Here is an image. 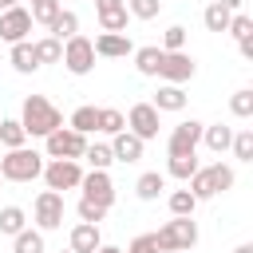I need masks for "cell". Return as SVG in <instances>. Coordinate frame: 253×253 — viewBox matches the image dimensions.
I'll return each instance as SVG.
<instances>
[{"label":"cell","instance_id":"8992f818","mask_svg":"<svg viewBox=\"0 0 253 253\" xmlns=\"http://www.w3.org/2000/svg\"><path fill=\"white\" fill-rule=\"evenodd\" d=\"M59 63H63L71 75H91V71H95V47H91V40H87V36H71V40H63V55H59Z\"/></svg>","mask_w":253,"mask_h":253},{"label":"cell","instance_id":"8d00e7d4","mask_svg":"<svg viewBox=\"0 0 253 253\" xmlns=\"http://www.w3.org/2000/svg\"><path fill=\"white\" fill-rule=\"evenodd\" d=\"M75 213H79V221H91V225H99V221L107 217V206H99V202H91V198H79Z\"/></svg>","mask_w":253,"mask_h":253},{"label":"cell","instance_id":"c3c4849f","mask_svg":"<svg viewBox=\"0 0 253 253\" xmlns=\"http://www.w3.org/2000/svg\"><path fill=\"white\" fill-rule=\"evenodd\" d=\"M182 253H194V249H182Z\"/></svg>","mask_w":253,"mask_h":253},{"label":"cell","instance_id":"60d3db41","mask_svg":"<svg viewBox=\"0 0 253 253\" xmlns=\"http://www.w3.org/2000/svg\"><path fill=\"white\" fill-rule=\"evenodd\" d=\"M126 253H162L158 249V241H154V233H138L130 245H126Z\"/></svg>","mask_w":253,"mask_h":253},{"label":"cell","instance_id":"4fadbf2b","mask_svg":"<svg viewBox=\"0 0 253 253\" xmlns=\"http://www.w3.org/2000/svg\"><path fill=\"white\" fill-rule=\"evenodd\" d=\"M28 32H32V12L28 8H4L0 12V40L4 43H20V40H28Z\"/></svg>","mask_w":253,"mask_h":253},{"label":"cell","instance_id":"b9f144b4","mask_svg":"<svg viewBox=\"0 0 253 253\" xmlns=\"http://www.w3.org/2000/svg\"><path fill=\"white\" fill-rule=\"evenodd\" d=\"M123 8H126V0H95L99 16H111V12H123Z\"/></svg>","mask_w":253,"mask_h":253},{"label":"cell","instance_id":"6da1fadb","mask_svg":"<svg viewBox=\"0 0 253 253\" xmlns=\"http://www.w3.org/2000/svg\"><path fill=\"white\" fill-rule=\"evenodd\" d=\"M20 126H24L28 138H47L55 126H63V115H59V107H55L51 99L28 95L24 107H20Z\"/></svg>","mask_w":253,"mask_h":253},{"label":"cell","instance_id":"ba28073f","mask_svg":"<svg viewBox=\"0 0 253 253\" xmlns=\"http://www.w3.org/2000/svg\"><path fill=\"white\" fill-rule=\"evenodd\" d=\"M47 158H83V150H87V134H79V130H71V126H55L47 138Z\"/></svg>","mask_w":253,"mask_h":253},{"label":"cell","instance_id":"7bdbcfd3","mask_svg":"<svg viewBox=\"0 0 253 253\" xmlns=\"http://www.w3.org/2000/svg\"><path fill=\"white\" fill-rule=\"evenodd\" d=\"M237 51H241L245 59H253V36H245V40H237Z\"/></svg>","mask_w":253,"mask_h":253},{"label":"cell","instance_id":"d590c367","mask_svg":"<svg viewBox=\"0 0 253 253\" xmlns=\"http://www.w3.org/2000/svg\"><path fill=\"white\" fill-rule=\"evenodd\" d=\"M229 111H233L237 119H249V115H253V91H249V87L233 91V95H229Z\"/></svg>","mask_w":253,"mask_h":253},{"label":"cell","instance_id":"277c9868","mask_svg":"<svg viewBox=\"0 0 253 253\" xmlns=\"http://www.w3.org/2000/svg\"><path fill=\"white\" fill-rule=\"evenodd\" d=\"M158 249L162 253H182V249H194L198 245V221L194 217H170L158 233H154Z\"/></svg>","mask_w":253,"mask_h":253},{"label":"cell","instance_id":"30bf717a","mask_svg":"<svg viewBox=\"0 0 253 253\" xmlns=\"http://www.w3.org/2000/svg\"><path fill=\"white\" fill-rule=\"evenodd\" d=\"M202 126H206V123H198V119H182V123L170 130V138H166V150H170V154H198Z\"/></svg>","mask_w":253,"mask_h":253},{"label":"cell","instance_id":"e575fe53","mask_svg":"<svg viewBox=\"0 0 253 253\" xmlns=\"http://www.w3.org/2000/svg\"><path fill=\"white\" fill-rule=\"evenodd\" d=\"M126 12L130 20H154L162 12V0H126Z\"/></svg>","mask_w":253,"mask_h":253},{"label":"cell","instance_id":"8fae6325","mask_svg":"<svg viewBox=\"0 0 253 253\" xmlns=\"http://www.w3.org/2000/svg\"><path fill=\"white\" fill-rule=\"evenodd\" d=\"M158 115H162V111H154L150 103H134V107H130V115H126V130H130V134H138L142 142H150V138H158V126H162V123H158Z\"/></svg>","mask_w":253,"mask_h":253},{"label":"cell","instance_id":"f907efd6","mask_svg":"<svg viewBox=\"0 0 253 253\" xmlns=\"http://www.w3.org/2000/svg\"><path fill=\"white\" fill-rule=\"evenodd\" d=\"M0 182H4V178H0Z\"/></svg>","mask_w":253,"mask_h":253},{"label":"cell","instance_id":"836d02e7","mask_svg":"<svg viewBox=\"0 0 253 253\" xmlns=\"http://www.w3.org/2000/svg\"><path fill=\"white\" fill-rule=\"evenodd\" d=\"M59 12H63L59 0H32V24H43V28H47Z\"/></svg>","mask_w":253,"mask_h":253},{"label":"cell","instance_id":"f546056e","mask_svg":"<svg viewBox=\"0 0 253 253\" xmlns=\"http://www.w3.org/2000/svg\"><path fill=\"white\" fill-rule=\"evenodd\" d=\"M71 130H79V134H91V130H99V107H79L75 115H71V123H67Z\"/></svg>","mask_w":253,"mask_h":253},{"label":"cell","instance_id":"d6986e66","mask_svg":"<svg viewBox=\"0 0 253 253\" xmlns=\"http://www.w3.org/2000/svg\"><path fill=\"white\" fill-rule=\"evenodd\" d=\"M162 190H166V174H158V170H146V174H138V182H134L138 202H154Z\"/></svg>","mask_w":253,"mask_h":253},{"label":"cell","instance_id":"ac0fdd59","mask_svg":"<svg viewBox=\"0 0 253 253\" xmlns=\"http://www.w3.org/2000/svg\"><path fill=\"white\" fill-rule=\"evenodd\" d=\"M103 245V237H99V225H91V221H79L75 229H71V253H95Z\"/></svg>","mask_w":253,"mask_h":253},{"label":"cell","instance_id":"44dd1931","mask_svg":"<svg viewBox=\"0 0 253 253\" xmlns=\"http://www.w3.org/2000/svg\"><path fill=\"white\" fill-rule=\"evenodd\" d=\"M47 32H51V36H55V40L63 43V40H71V36H79V16L63 8V12H59V16L51 20V24H47Z\"/></svg>","mask_w":253,"mask_h":253},{"label":"cell","instance_id":"f6af8a7d","mask_svg":"<svg viewBox=\"0 0 253 253\" xmlns=\"http://www.w3.org/2000/svg\"><path fill=\"white\" fill-rule=\"evenodd\" d=\"M95 253H123V249H115V245H99Z\"/></svg>","mask_w":253,"mask_h":253},{"label":"cell","instance_id":"ffe728a7","mask_svg":"<svg viewBox=\"0 0 253 253\" xmlns=\"http://www.w3.org/2000/svg\"><path fill=\"white\" fill-rule=\"evenodd\" d=\"M202 142H206L213 154H221V150H229V142H233V126H225V123L202 126Z\"/></svg>","mask_w":253,"mask_h":253},{"label":"cell","instance_id":"1f68e13d","mask_svg":"<svg viewBox=\"0 0 253 253\" xmlns=\"http://www.w3.org/2000/svg\"><path fill=\"white\" fill-rule=\"evenodd\" d=\"M229 8H221V4H210L206 12H202V24H206V32H225L229 28Z\"/></svg>","mask_w":253,"mask_h":253},{"label":"cell","instance_id":"7dc6e473","mask_svg":"<svg viewBox=\"0 0 253 253\" xmlns=\"http://www.w3.org/2000/svg\"><path fill=\"white\" fill-rule=\"evenodd\" d=\"M233 253H253V245H237V249H233Z\"/></svg>","mask_w":253,"mask_h":253},{"label":"cell","instance_id":"3957f363","mask_svg":"<svg viewBox=\"0 0 253 253\" xmlns=\"http://www.w3.org/2000/svg\"><path fill=\"white\" fill-rule=\"evenodd\" d=\"M43 174V154L28 150V146H16L0 158V178L4 182H36Z\"/></svg>","mask_w":253,"mask_h":253},{"label":"cell","instance_id":"83f0119b","mask_svg":"<svg viewBox=\"0 0 253 253\" xmlns=\"http://www.w3.org/2000/svg\"><path fill=\"white\" fill-rule=\"evenodd\" d=\"M166 206H170V213H174V217H194V210H198V198H194L190 190H174V194L166 198Z\"/></svg>","mask_w":253,"mask_h":253},{"label":"cell","instance_id":"681fc988","mask_svg":"<svg viewBox=\"0 0 253 253\" xmlns=\"http://www.w3.org/2000/svg\"><path fill=\"white\" fill-rule=\"evenodd\" d=\"M67 253H71V249H67Z\"/></svg>","mask_w":253,"mask_h":253},{"label":"cell","instance_id":"5bb4252c","mask_svg":"<svg viewBox=\"0 0 253 253\" xmlns=\"http://www.w3.org/2000/svg\"><path fill=\"white\" fill-rule=\"evenodd\" d=\"M91 47H95V59H126L134 51L126 32H103V36L91 40Z\"/></svg>","mask_w":253,"mask_h":253},{"label":"cell","instance_id":"7c38bea8","mask_svg":"<svg viewBox=\"0 0 253 253\" xmlns=\"http://www.w3.org/2000/svg\"><path fill=\"white\" fill-rule=\"evenodd\" d=\"M79 190H83V198H91V202H99V206H115V182H111V174L107 170H87L83 178H79Z\"/></svg>","mask_w":253,"mask_h":253},{"label":"cell","instance_id":"5b68a950","mask_svg":"<svg viewBox=\"0 0 253 253\" xmlns=\"http://www.w3.org/2000/svg\"><path fill=\"white\" fill-rule=\"evenodd\" d=\"M63 194L59 190H43L36 202H32V221H36V229L40 233H51V229H59L63 225Z\"/></svg>","mask_w":253,"mask_h":253},{"label":"cell","instance_id":"7402d4cb","mask_svg":"<svg viewBox=\"0 0 253 253\" xmlns=\"http://www.w3.org/2000/svg\"><path fill=\"white\" fill-rule=\"evenodd\" d=\"M130 55H134V67H138V75H158V59H162V47L146 43V47H134Z\"/></svg>","mask_w":253,"mask_h":253},{"label":"cell","instance_id":"bcb514c9","mask_svg":"<svg viewBox=\"0 0 253 253\" xmlns=\"http://www.w3.org/2000/svg\"><path fill=\"white\" fill-rule=\"evenodd\" d=\"M16 4H20V0H0V12H4V8H16Z\"/></svg>","mask_w":253,"mask_h":253},{"label":"cell","instance_id":"d6a6232c","mask_svg":"<svg viewBox=\"0 0 253 253\" xmlns=\"http://www.w3.org/2000/svg\"><path fill=\"white\" fill-rule=\"evenodd\" d=\"M99 130H103V134H119V130H126V115L115 111V107H99Z\"/></svg>","mask_w":253,"mask_h":253},{"label":"cell","instance_id":"f1b7e54d","mask_svg":"<svg viewBox=\"0 0 253 253\" xmlns=\"http://www.w3.org/2000/svg\"><path fill=\"white\" fill-rule=\"evenodd\" d=\"M32 47H36V59H40V67H43V63H59V55H63V43H59L55 36H43V40H36Z\"/></svg>","mask_w":253,"mask_h":253},{"label":"cell","instance_id":"f35d334b","mask_svg":"<svg viewBox=\"0 0 253 253\" xmlns=\"http://www.w3.org/2000/svg\"><path fill=\"white\" fill-rule=\"evenodd\" d=\"M182 47H186V28L182 24H170L162 32V51H182Z\"/></svg>","mask_w":253,"mask_h":253},{"label":"cell","instance_id":"74e56055","mask_svg":"<svg viewBox=\"0 0 253 253\" xmlns=\"http://www.w3.org/2000/svg\"><path fill=\"white\" fill-rule=\"evenodd\" d=\"M225 32H229L233 40H245V36H253V16H245V12H233Z\"/></svg>","mask_w":253,"mask_h":253},{"label":"cell","instance_id":"4dcf8cb0","mask_svg":"<svg viewBox=\"0 0 253 253\" xmlns=\"http://www.w3.org/2000/svg\"><path fill=\"white\" fill-rule=\"evenodd\" d=\"M0 142H4L8 150H16V146H24V142H28V134H24L20 119H0Z\"/></svg>","mask_w":253,"mask_h":253},{"label":"cell","instance_id":"2e32d148","mask_svg":"<svg viewBox=\"0 0 253 253\" xmlns=\"http://www.w3.org/2000/svg\"><path fill=\"white\" fill-rule=\"evenodd\" d=\"M186 91H182V83H162L158 91H154V99H150V107L154 111H186Z\"/></svg>","mask_w":253,"mask_h":253},{"label":"cell","instance_id":"d4e9b609","mask_svg":"<svg viewBox=\"0 0 253 253\" xmlns=\"http://www.w3.org/2000/svg\"><path fill=\"white\" fill-rule=\"evenodd\" d=\"M12 253H43V233L24 225V229L12 237Z\"/></svg>","mask_w":253,"mask_h":253},{"label":"cell","instance_id":"603a6c76","mask_svg":"<svg viewBox=\"0 0 253 253\" xmlns=\"http://www.w3.org/2000/svg\"><path fill=\"white\" fill-rule=\"evenodd\" d=\"M194 170H198V154H170V162H166V174L178 182H190Z\"/></svg>","mask_w":253,"mask_h":253},{"label":"cell","instance_id":"9c48e42d","mask_svg":"<svg viewBox=\"0 0 253 253\" xmlns=\"http://www.w3.org/2000/svg\"><path fill=\"white\" fill-rule=\"evenodd\" d=\"M194 71H198V63L186 51H162V59H158V79L162 83H186V79H194Z\"/></svg>","mask_w":253,"mask_h":253},{"label":"cell","instance_id":"484cf974","mask_svg":"<svg viewBox=\"0 0 253 253\" xmlns=\"http://www.w3.org/2000/svg\"><path fill=\"white\" fill-rule=\"evenodd\" d=\"M229 150H233V158H237V162H253V126H241V130H233V142H229Z\"/></svg>","mask_w":253,"mask_h":253},{"label":"cell","instance_id":"52a82bcc","mask_svg":"<svg viewBox=\"0 0 253 253\" xmlns=\"http://www.w3.org/2000/svg\"><path fill=\"white\" fill-rule=\"evenodd\" d=\"M43 186L47 190H79V178H83V166L75 158H51L43 162Z\"/></svg>","mask_w":253,"mask_h":253},{"label":"cell","instance_id":"4316f807","mask_svg":"<svg viewBox=\"0 0 253 253\" xmlns=\"http://www.w3.org/2000/svg\"><path fill=\"white\" fill-rule=\"evenodd\" d=\"M83 158H87V166H91V170H107V166L115 162V154H111V142H87Z\"/></svg>","mask_w":253,"mask_h":253},{"label":"cell","instance_id":"e0dca14e","mask_svg":"<svg viewBox=\"0 0 253 253\" xmlns=\"http://www.w3.org/2000/svg\"><path fill=\"white\" fill-rule=\"evenodd\" d=\"M8 63H12L20 75H32V71H40V59H36V47H32V40H20V43H12V51H8Z\"/></svg>","mask_w":253,"mask_h":253},{"label":"cell","instance_id":"ee69618b","mask_svg":"<svg viewBox=\"0 0 253 253\" xmlns=\"http://www.w3.org/2000/svg\"><path fill=\"white\" fill-rule=\"evenodd\" d=\"M213 4H221V8H229V12H237V8L245 4V0H213Z\"/></svg>","mask_w":253,"mask_h":253},{"label":"cell","instance_id":"ab89813d","mask_svg":"<svg viewBox=\"0 0 253 253\" xmlns=\"http://www.w3.org/2000/svg\"><path fill=\"white\" fill-rule=\"evenodd\" d=\"M126 24H130V12L123 8V12H111V16H99V28L103 32H126Z\"/></svg>","mask_w":253,"mask_h":253},{"label":"cell","instance_id":"cb8c5ba5","mask_svg":"<svg viewBox=\"0 0 253 253\" xmlns=\"http://www.w3.org/2000/svg\"><path fill=\"white\" fill-rule=\"evenodd\" d=\"M24 225H28V213H24L20 206H4V210H0V233H4V237H16Z\"/></svg>","mask_w":253,"mask_h":253},{"label":"cell","instance_id":"9a60e30c","mask_svg":"<svg viewBox=\"0 0 253 253\" xmlns=\"http://www.w3.org/2000/svg\"><path fill=\"white\" fill-rule=\"evenodd\" d=\"M142 150H146V142L138 138V134H130V130H119V134H111V154H115V162H138L142 158Z\"/></svg>","mask_w":253,"mask_h":253},{"label":"cell","instance_id":"7a4b0ae2","mask_svg":"<svg viewBox=\"0 0 253 253\" xmlns=\"http://www.w3.org/2000/svg\"><path fill=\"white\" fill-rule=\"evenodd\" d=\"M233 182H237V174H233V166H225V162H213V166H198L194 170V178H190V194L198 198V202H206V198H217V194H225V190H233Z\"/></svg>","mask_w":253,"mask_h":253}]
</instances>
